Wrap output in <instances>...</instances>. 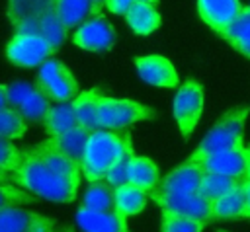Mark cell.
Returning a JSON list of instances; mask_svg holds the SVG:
<instances>
[{
  "label": "cell",
  "instance_id": "obj_1",
  "mask_svg": "<svg viewBox=\"0 0 250 232\" xmlns=\"http://www.w3.org/2000/svg\"><path fill=\"white\" fill-rule=\"evenodd\" d=\"M10 177L21 189L53 203H74L78 193V187L53 172L35 152V148L23 150V162L16 172L10 174Z\"/></svg>",
  "mask_w": 250,
  "mask_h": 232
},
{
  "label": "cell",
  "instance_id": "obj_2",
  "mask_svg": "<svg viewBox=\"0 0 250 232\" xmlns=\"http://www.w3.org/2000/svg\"><path fill=\"white\" fill-rule=\"evenodd\" d=\"M129 131H111V129H100L92 133L84 160H82V174L88 181L105 179L109 170L115 166V162L121 158Z\"/></svg>",
  "mask_w": 250,
  "mask_h": 232
},
{
  "label": "cell",
  "instance_id": "obj_3",
  "mask_svg": "<svg viewBox=\"0 0 250 232\" xmlns=\"http://www.w3.org/2000/svg\"><path fill=\"white\" fill-rule=\"evenodd\" d=\"M246 117H248V105H238V107L229 109L211 127V131L203 136L199 146L191 152L189 160L199 162L209 154L244 146L242 138H244V121H246Z\"/></svg>",
  "mask_w": 250,
  "mask_h": 232
},
{
  "label": "cell",
  "instance_id": "obj_4",
  "mask_svg": "<svg viewBox=\"0 0 250 232\" xmlns=\"http://www.w3.org/2000/svg\"><path fill=\"white\" fill-rule=\"evenodd\" d=\"M158 111L150 105L133 101V99H115V97H102L100 103V129H111V131H123L135 123L156 119Z\"/></svg>",
  "mask_w": 250,
  "mask_h": 232
},
{
  "label": "cell",
  "instance_id": "obj_5",
  "mask_svg": "<svg viewBox=\"0 0 250 232\" xmlns=\"http://www.w3.org/2000/svg\"><path fill=\"white\" fill-rule=\"evenodd\" d=\"M203 105H205L203 86L195 78H188L178 88L174 101H172L174 119H176V125H178L182 138H189L191 133L195 131L199 117L203 113Z\"/></svg>",
  "mask_w": 250,
  "mask_h": 232
},
{
  "label": "cell",
  "instance_id": "obj_6",
  "mask_svg": "<svg viewBox=\"0 0 250 232\" xmlns=\"http://www.w3.org/2000/svg\"><path fill=\"white\" fill-rule=\"evenodd\" d=\"M33 86L41 94H45L51 101H59V103L72 101L80 90V86H78L74 74L68 70V66L55 58H49L47 62L41 64Z\"/></svg>",
  "mask_w": 250,
  "mask_h": 232
},
{
  "label": "cell",
  "instance_id": "obj_7",
  "mask_svg": "<svg viewBox=\"0 0 250 232\" xmlns=\"http://www.w3.org/2000/svg\"><path fill=\"white\" fill-rule=\"evenodd\" d=\"M55 53H57V49L41 33H35V31L16 33L6 47L8 60L16 66H25V68L39 66V64L47 62Z\"/></svg>",
  "mask_w": 250,
  "mask_h": 232
},
{
  "label": "cell",
  "instance_id": "obj_8",
  "mask_svg": "<svg viewBox=\"0 0 250 232\" xmlns=\"http://www.w3.org/2000/svg\"><path fill=\"white\" fill-rule=\"evenodd\" d=\"M148 197L160 209L213 222V203L205 199L201 193H168L154 187L152 191H148Z\"/></svg>",
  "mask_w": 250,
  "mask_h": 232
},
{
  "label": "cell",
  "instance_id": "obj_9",
  "mask_svg": "<svg viewBox=\"0 0 250 232\" xmlns=\"http://www.w3.org/2000/svg\"><path fill=\"white\" fill-rule=\"evenodd\" d=\"M117 39V33L113 25L102 16L96 14L90 19H86L82 25L76 27L72 33V43L84 51H94V53H104L113 47Z\"/></svg>",
  "mask_w": 250,
  "mask_h": 232
},
{
  "label": "cell",
  "instance_id": "obj_10",
  "mask_svg": "<svg viewBox=\"0 0 250 232\" xmlns=\"http://www.w3.org/2000/svg\"><path fill=\"white\" fill-rule=\"evenodd\" d=\"M57 222L51 216L23 211L18 207H2L0 232H55Z\"/></svg>",
  "mask_w": 250,
  "mask_h": 232
},
{
  "label": "cell",
  "instance_id": "obj_11",
  "mask_svg": "<svg viewBox=\"0 0 250 232\" xmlns=\"http://www.w3.org/2000/svg\"><path fill=\"white\" fill-rule=\"evenodd\" d=\"M135 66L139 76L152 86H162V88H176L180 78H178V70L174 68V64L162 57V55H146V57H137L135 58Z\"/></svg>",
  "mask_w": 250,
  "mask_h": 232
},
{
  "label": "cell",
  "instance_id": "obj_12",
  "mask_svg": "<svg viewBox=\"0 0 250 232\" xmlns=\"http://www.w3.org/2000/svg\"><path fill=\"white\" fill-rule=\"evenodd\" d=\"M242 8L240 0H197L199 18L219 35L238 18Z\"/></svg>",
  "mask_w": 250,
  "mask_h": 232
},
{
  "label": "cell",
  "instance_id": "obj_13",
  "mask_svg": "<svg viewBox=\"0 0 250 232\" xmlns=\"http://www.w3.org/2000/svg\"><path fill=\"white\" fill-rule=\"evenodd\" d=\"M203 174L205 172L201 170V166L188 158L178 168H174L166 177H162L156 187L168 193H199Z\"/></svg>",
  "mask_w": 250,
  "mask_h": 232
},
{
  "label": "cell",
  "instance_id": "obj_14",
  "mask_svg": "<svg viewBox=\"0 0 250 232\" xmlns=\"http://www.w3.org/2000/svg\"><path fill=\"white\" fill-rule=\"evenodd\" d=\"M35 148V152L45 160V164L53 170V172H57L61 177H64L66 181H70L72 185H80V179H82V166L78 164V162H74L72 158H68L66 154H62L59 148H57V144L53 142V138H45V140H41L39 144H35L33 146Z\"/></svg>",
  "mask_w": 250,
  "mask_h": 232
},
{
  "label": "cell",
  "instance_id": "obj_15",
  "mask_svg": "<svg viewBox=\"0 0 250 232\" xmlns=\"http://www.w3.org/2000/svg\"><path fill=\"white\" fill-rule=\"evenodd\" d=\"M197 164L201 166L203 172L225 174V175H234V177H248L246 175V154H244V146L229 148V150H221V152L209 154L203 160H199Z\"/></svg>",
  "mask_w": 250,
  "mask_h": 232
},
{
  "label": "cell",
  "instance_id": "obj_16",
  "mask_svg": "<svg viewBox=\"0 0 250 232\" xmlns=\"http://www.w3.org/2000/svg\"><path fill=\"white\" fill-rule=\"evenodd\" d=\"M76 224L84 232H127V216L117 211H92L80 207L76 211Z\"/></svg>",
  "mask_w": 250,
  "mask_h": 232
},
{
  "label": "cell",
  "instance_id": "obj_17",
  "mask_svg": "<svg viewBox=\"0 0 250 232\" xmlns=\"http://www.w3.org/2000/svg\"><path fill=\"white\" fill-rule=\"evenodd\" d=\"M55 4L57 0H8V18L16 33H31L35 19Z\"/></svg>",
  "mask_w": 250,
  "mask_h": 232
},
{
  "label": "cell",
  "instance_id": "obj_18",
  "mask_svg": "<svg viewBox=\"0 0 250 232\" xmlns=\"http://www.w3.org/2000/svg\"><path fill=\"white\" fill-rule=\"evenodd\" d=\"M102 90L98 88H92V90H86V92H80L70 103L74 107V113L80 121L82 127H86L90 133H96L100 131V121H98V115H100V103H102Z\"/></svg>",
  "mask_w": 250,
  "mask_h": 232
},
{
  "label": "cell",
  "instance_id": "obj_19",
  "mask_svg": "<svg viewBox=\"0 0 250 232\" xmlns=\"http://www.w3.org/2000/svg\"><path fill=\"white\" fill-rule=\"evenodd\" d=\"M125 19L137 35H150L160 27V14L156 6L143 0H137L129 8V12L125 14Z\"/></svg>",
  "mask_w": 250,
  "mask_h": 232
},
{
  "label": "cell",
  "instance_id": "obj_20",
  "mask_svg": "<svg viewBox=\"0 0 250 232\" xmlns=\"http://www.w3.org/2000/svg\"><path fill=\"white\" fill-rule=\"evenodd\" d=\"M41 127L45 129L47 136L55 138V136H61L62 133H66V131H70L74 127H80V121H78V117L74 113L72 103L64 101V103H59V105L51 107V111L43 119Z\"/></svg>",
  "mask_w": 250,
  "mask_h": 232
},
{
  "label": "cell",
  "instance_id": "obj_21",
  "mask_svg": "<svg viewBox=\"0 0 250 232\" xmlns=\"http://www.w3.org/2000/svg\"><path fill=\"white\" fill-rule=\"evenodd\" d=\"M246 181V177H234V175H225V174H211V172H205L203 174V179H201V187H199V193L209 199L211 203L223 199L225 195L232 193L234 189L242 187Z\"/></svg>",
  "mask_w": 250,
  "mask_h": 232
},
{
  "label": "cell",
  "instance_id": "obj_22",
  "mask_svg": "<svg viewBox=\"0 0 250 232\" xmlns=\"http://www.w3.org/2000/svg\"><path fill=\"white\" fill-rule=\"evenodd\" d=\"M80 207L92 211H115V185H111L107 179L88 181Z\"/></svg>",
  "mask_w": 250,
  "mask_h": 232
},
{
  "label": "cell",
  "instance_id": "obj_23",
  "mask_svg": "<svg viewBox=\"0 0 250 232\" xmlns=\"http://www.w3.org/2000/svg\"><path fill=\"white\" fill-rule=\"evenodd\" d=\"M90 136L92 133L86 129V127H74L66 133H62L61 136H55L53 142L57 144V148L66 154L68 158H72L74 162L82 164L84 160V154H86V148H88V142H90ZM51 138V136H49Z\"/></svg>",
  "mask_w": 250,
  "mask_h": 232
},
{
  "label": "cell",
  "instance_id": "obj_24",
  "mask_svg": "<svg viewBox=\"0 0 250 232\" xmlns=\"http://www.w3.org/2000/svg\"><path fill=\"white\" fill-rule=\"evenodd\" d=\"M160 181V172L158 166L146 158V156H133L131 160V168H129V181L131 185L143 189V191H152Z\"/></svg>",
  "mask_w": 250,
  "mask_h": 232
},
{
  "label": "cell",
  "instance_id": "obj_25",
  "mask_svg": "<svg viewBox=\"0 0 250 232\" xmlns=\"http://www.w3.org/2000/svg\"><path fill=\"white\" fill-rule=\"evenodd\" d=\"M221 37L238 53L250 58V6L242 8L238 18L221 33Z\"/></svg>",
  "mask_w": 250,
  "mask_h": 232
},
{
  "label": "cell",
  "instance_id": "obj_26",
  "mask_svg": "<svg viewBox=\"0 0 250 232\" xmlns=\"http://www.w3.org/2000/svg\"><path fill=\"white\" fill-rule=\"evenodd\" d=\"M148 193L131 185V183H123L115 187V211L123 216H133L139 214L148 201Z\"/></svg>",
  "mask_w": 250,
  "mask_h": 232
},
{
  "label": "cell",
  "instance_id": "obj_27",
  "mask_svg": "<svg viewBox=\"0 0 250 232\" xmlns=\"http://www.w3.org/2000/svg\"><path fill=\"white\" fill-rule=\"evenodd\" d=\"M55 10L66 29H76L94 16L92 0H57Z\"/></svg>",
  "mask_w": 250,
  "mask_h": 232
},
{
  "label": "cell",
  "instance_id": "obj_28",
  "mask_svg": "<svg viewBox=\"0 0 250 232\" xmlns=\"http://www.w3.org/2000/svg\"><path fill=\"white\" fill-rule=\"evenodd\" d=\"M31 31L41 33L55 49H59V47L62 45V41L66 39V31H68V29H66V25L61 21V18H59V14H57V10H55V6H53V8L45 10V12L35 19Z\"/></svg>",
  "mask_w": 250,
  "mask_h": 232
},
{
  "label": "cell",
  "instance_id": "obj_29",
  "mask_svg": "<svg viewBox=\"0 0 250 232\" xmlns=\"http://www.w3.org/2000/svg\"><path fill=\"white\" fill-rule=\"evenodd\" d=\"M238 218H246L244 187H238L232 193L213 203V220H238Z\"/></svg>",
  "mask_w": 250,
  "mask_h": 232
},
{
  "label": "cell",
  "instance_id": "obj_30",
  "mask_svg": "<svg viewBox=\"0 0 250 232\" xmlns=\"http://www.w3.org/2000/svg\"><path fill=\"white\" fill-rule=\"evenodd\" d=\"M209 222L191 218L180 213H172L162 209V220H160V232H201Z\"/></svg>",
  "mask_w": 250,
  "mask_h": 232
},
{
  "label": "cell",
  "instance_id": "obj_31",
  "mask_svg": "<svg viewBox=\"0 0 250 232\" xmlns=\"http://www.w3.org/2000/svg\"><path fill=\"white\" fill-rule=\"evenodd\" d=\"M25 117L16 107L0 109V136L2 140H16L25 135Z\"/></svg>",
  "mask_w": 250,
  "mask_h": 232
},
{
  "label": "cell",
  "instance_id": "obj_32",
  "mask_svg": "<svg viewBox=\"0 0 250 232\" xmlns=\"http://www.w3.org/2000/svg\"><path fill=\"white\" fill-rule=\"evenodd\" d=\"M18 109H20V113L25 117V121L43 123V119H45L47 113L51 111V99L35 88V90L27 96V99H25Z\"/></svg>",
  "mask_w": 250,
  "mask_h": 232
},
{
  "label": "cell",
  "instance_id": "obj_33",
  "mask_svg": "<svg viewBox=\"0 0 250 232\" xmlns=\"http://www.w3.org/2000/svg\"><path fill=\"white\" fill-rule=\"evenodd\" d=\"M35 90V86L27 82H10L0 86V97H2V107H20L27 96Z\"/></svg>",
  "mask_w": 250,
  "mask_h": 232
},
{
  "label": "cell",
  "instance_id": "obj_34",
  "mask_svg": "<svg viewBox=\"0 0 250 232\" xmlns=\"http://www.w3.org/2000/svg\"><path fill=\"white\" fill-rule=\"evenodd\" d=\"M133 156H135V152H133V142H131V136L127 138V144H125V150H123V154H121V158L115 162V166L109 170V174H107V181L111 183V185H123V183H127L129 181V168H131V160H133Z\"/></svg>",
  "mask_w": 250,
  "mask_h": 232
},
{
  "label": "cell",
  "instance_id": "obj_35",
  "mask_svg": "<svg viewBox=\"0 0 250 232\" xmlns=\"http://www.w3.org/2000/svg\"><path fill=\"white\" fill-rule=\"evenodd\" d=\"M23 162V150L16 148L12 140H2L0 142V170L2 172H16Z\"/></svg>",
  "mask_w": 250,
  "mask_h": 232
},
{
  "label": "cell",
  "instance_id": "obj_36",
  "mask_svg": "<svg viewBox=\"0 0 250 232\" xmlns=\"http://www.w3.org/2000/svg\"><path fill=\"white\" fill-rule=\"evenodd\" d=\"M2 207H16L18 203H33V193H25V191H20L18 187L10 185L6 179L2 181Z\"/></svg>",
  "mask_w": 250,
  "mask_h": 232
},
{
  "label": "cell",
  "instance_id": "obj_37",
  "mask_svg": "<svg viewBox=\"0 0 250 232\" xmlns=\"http://www.w3.org/2000/svg\"><path fill=\"white\" fill-rule=\"evenodd\" d=\"M135 2L137 0H105V10H109L115 16H125Z\"/></svg>",
  "mask_w": 250,
  "mask_h": 232
},
{
  "label": "cell",
  "instance_id": "obj_38",
  "mask_svg": "<svg viewBox=\"0 0 250 232\" xmlns=\"http://www.w3.org/2000/svg\"><path fill=\"white\" fill-rule=\"evenodd\" d=\"M242 187H244V195H246V218H250V177H246Z\"/></svg>",
  "mask_w": 250,
  "mask_h": 232
},
{
  "label": "cell",
  "instance_id": "obj_39",
  "mask_svg": "<svg viewBox=\"0 0 250 232\" xmlns=\"http://www.w3.org/2000/svg\"><path fill=\"white\" fill-rule=\"evenodd\" d=\"M92 4H94V16L102 14V10L105 8V0H92Z\"/></svg>",
  "mask_w": 250,
  "mask_h": 232
},
{
  "label": "cell",
  "instance_id": "obj_40",
  "mask_svg": "<svg viewBox=\"0 0 250 232\" xmlns=\"http://www.w3.org/2000/svg\"><path fill=\"white\" fill-rule=\"evenodd\" d=\"M244 154H246V175L250 177V146H244Z\"/></svg>",
  "mask_w": 250,
  "mask_h": 232
},
{
  "label": "cell",
  "instance_id": "obj_41",
  "mask_svg": "<svg viewBox=\"0 0 250 232\" xmlns=\"http://www.w3.org/2000/svg\"><path fill=\"white\" fill-rule=\"evenodd\" d=\"M55 232H74V228L72 226H59Z\"/></svg>",
  "mask_w": 250,
  "mask_h": 232
},
{
  "label": "cell",
  "instance_id": "obj_42",
  "mask_svg": "<svg viewBox=\"0 0 250 232\" xmlns=\"http://www.w3.org/2000/svg\"><path fill=\"white\" fill-rule=\"evenodd\" d=\"M143 2H150V4H154V6L158 4V0H143Z\"/></svg>",
  "mask_w": 250,
  "mask_h": 232
},
{
  "label": "cell",
  "instance_id": "obj_43",
  "mask_svg": "<svg viewBox=\"0 0 250 232\" xmlns=\"http://www.w3.org/2000/svg\"><path fill=\"white\" fill-rule=\"evenodd\" d=\"M219 232H227V230H219Z\"/></svg>",
  "mask_w": 250,
  "mask_h": 232
},
{
  "label": "cell",
  "instance_id": "obj_44",
  "mask_svg": "<svg viewBox=\"0 0 250 232\" xmlns=\"http://www.w3.org/2000/svg\"><path fill=\"white\" fill-rule=\"evenodd\" d=\"M127 232H129V230H127Z\"/></svg>",
  "mask_w": 250,
  "mask_h": 232
}]
</instances>
